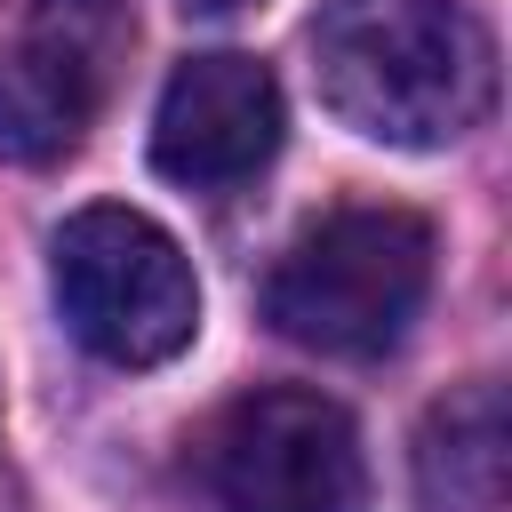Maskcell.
<instances>
[{
  "label": "cell",
  "instance_id": "obj_1",
  "mask_svg": "<svg viewBox=\"0 0 512 512\" xmlns=\"http://www.w3.org/2000/svg\"><path fill=\"white\" fill-rule=\"evenodd\" d=\"M304 40L320 104L368 144L432 152L496 104V40L464 0H320Z\"/></svg>",
  "mask_w": 512,
  "mask_h": 512
},
{
  "label": "cell",
  "instance_id": "obj_2",
  "mask_svg": "<svg viewBox=\"0 0 512 512\" xmlns=\"http://www.w3.org/2000/svg\"><path fill=\"white\" fill-rule=\"evenodd\" d=\"M432 288V224L408 208H328L264 280V320L328 360H376Z\"/></svg>",
  "mask_w": 512,
  "mask_h": 512
},
{
  "label": "cell",
  "instance_id": "obj_3",
  "mask_svg": "<svg viewBox=\"0 0 512 512\" xmlns=\"http://www.w3.org/2000/svg\"><path fill=\"white\" fill-rule=\"evenodd\" d=\"M64 328L112 368H160L200 328V280L184 248L136 208H80L48 240Z\"/></svg>",
  "mask_w": 512,
  "mask_h": 512
},
{
  "label": "cell",
  "instance_id": "obj_4",
  "mask_svg": "<svg viewBox=\"0 0 512 512\" xmlns=\"http://www.w3.org/2000/svg\"><path fill=\"white\" fill-rule=\"evenodd\" d=\"M200 464L224 512H368V456L352 416L296 384L232 400Z\"/></svg>",
  "mask_w": 512,
  "mask_h": 512
},
{
  "label": "cell",
  "instance_id": "obj_5",
  "mask_svg": "<svg viewBox=\"0 0 512 512\" xmlns=\"http://www.w3.org/2000/svg\"><path fill=\"white\" fill-rule=\"evenodd\" d=\"M280 80L256 56H184L160 88L152 112V168L184 192H224L248 184L280 152Z\"/></svg>",
  "mask_w": 512,
  "mask_h": 512
},
{
  "label": "cell",
  "instance_id": "obj_6",
  "mask_svg": "<svg viewBox=\"0 0 512 512\" xmlns=\"http://www.w3.org/2000/svg\"><path fill=\"white\" fill-rule=\"evenodd\" d=\"M96 120V56L80 40L0 48V160H64Z\"/></svg>",
  "mask_w": 512,
  "mask_h": 512
},
{
  "label": "cell",
  "instance_id": "obj_7",
  "mask_svg": "<svg viewBox=\"0 0 512 512\" xmlns=\"http://www.w3.org/2000/svg\"><path fill=\"white\" fill-rule=\"evenodd\" d=\"M416 504L424 512H504V392L464 384L432 408L416 440Z\"/></svg>",
  "mask_w": 512,
  "mask_h": 512
},
{
  "label": "cell",
  "instance_id": "obj_8",
  "mask_svg": "<svg viewBox=\"0 0 512 512\" xmlns=\"http://www.w3.org/2000/svg\"><path fill=\"white\" fill-rule=\"evenodd\" d=\"M184 16H232V8H248V0H176Z\"/></svg>",
  "mask_w": 512,
  "mask_h": 512
},
{
  "label": "cell",
  "instance_id": "obj_9",
  "mask_svg": "<svg viewBox=\"0 0 512 512\" xmlns=\"http://www.w3.org/2000/svg\"><path fill=\"white\" fill-rule=\"evenodd\" d=\"M48 8H72V16H88V8H112V0H48Z\"/></svg>",
  "mask_w": 512,
  "mask_h": 512
}]
</instances>
